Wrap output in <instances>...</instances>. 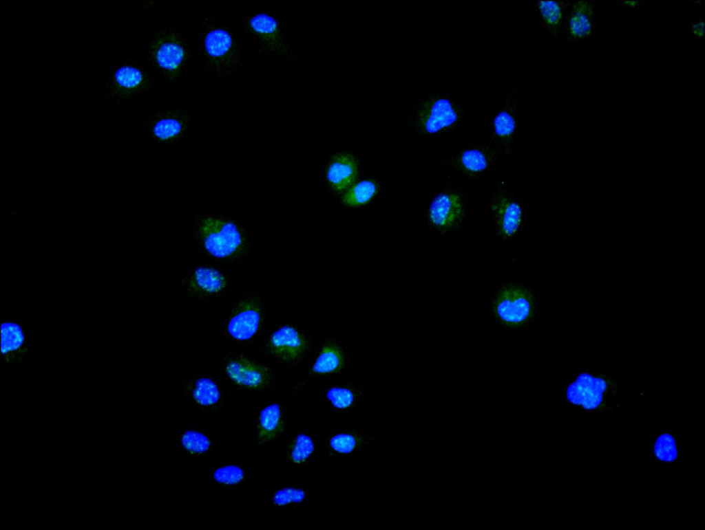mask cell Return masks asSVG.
I'll return each mask as SVG.
<instances>
[{
    "label": "cell",
    "mask_w": 705,
    "mask_h": 530,
    "mask_svg": "<svg viewBox=\"0 0 705 530\" xmlns=\"http://www.w3.org/2000/svg\"><path fill=\"white\" fill-rule=\"evenodd\" d=\"M190 239L207 257L241 263L250 254L253 241L240 221L219 211L194 216L188 222Z\"/></svg>",
    "instance_id": "6da1fadb"
},
{
    "label": "cell",
    "mask_w": 705,
    "mask_h": 530,
    "mask_svg": "<svg viewBox=\"0 0 705 530\" xmlns=\"http://www.w3.org/2000/svg\"><path fill=\"white\" fill-rule=\"evenodd\" d=\"M564 403L582 414L613 413L620 406L622 390L617 381L601 370L585 368L565 382Z\"/></svg>",
    "instance_id": "7a4b0ae2"
},
{
    "label": "cell",
    "mask_w": 705,
    "mask_h": 530,
    "mask_svg": "<svg viewBox=\"0 0 705 530\" xmlns=\"http://www.w3.org/2000/svg\"><path fill=\"white\" fill-rule=\"evenodd\" d=\"M199 53L204 71L219 78L235 74L244 66V47L232 29L214 17L200 18Z\"/></svg>",
    "instance_id": "3957f363"
},
{
    "label": "cell",
    "mask_w": 705,
    "mask_h": 530,
    "mask_svg": "<svg viewBox=\"0 0 705 530\" xmlns=\"http://www.w3.org/2000/svg\"><path fill=\"white\" fill-rule=\"evenodd\" d=\"M464 99L448 92H434L421 100L406 121L416 136L430 138L454 131L463 122Z\"/></svg>",
    "instance_id": "277c9868"
},
{
    "label": "cell",
    "mask_w": 705,
    "mask_h": 530,
    "mask_svg": "<svg viewBox=\"0 0 705 530\" xmlns=\"http://www.w3.org/2000/svg\"><path fill=\"white\" fill-rule=\"evenodd\" d=\"M146 59L158 74L178 85L191 55V45L173 25H160L151 30L143 48Z\"/></svg>",
    "instance_id": "5b68a950"
},
{
    "label": "cell",
    "mask_w": 705,
    "mask_h": 530,
    "mask_svg": "<svg viewBox=\"0 0 705 530\" xmlns=\"http://www.w3.org/2000/svg\"><path fill=\"white\" fill-rule=\"evenodd\" d=\"M470 212L467 190L460 184H447L430 200L423 221L430 230L445 235L465 229Z\"/></svg>",
    "instance_id": "8992f818"
},
{
    "label": "cell",
    "mask_w": 705,
    "mask_h": 530,
    "mask_svg": "<svg viewBox=\"0 0 705 530\" xmlns=\"http://www.w3.org/2000/svg\"><path fill=\"white\" fill-rule=\"evenodd\" d=\"M244 31L257 46L260 54L295 62L298 54L282 30V17L272 10H254L240 18Z\"/></svg>",
    "instance_id": "52a82bcc"
},
{
    "label": "cell",
    "mask_w": 705,
    "mask_h": 530,
    "mask_svg": "<svg viewBox=\"0 0 705 530\" xmlns=\"http://www.w3.org/2000/svg\"><path fill=\"white\" fill-rule=\"evenodd\" d=\"M536 312V297L531 288L522 282L503 284L490 303L492 317L508 330L525 327L532 320Z\"/></svg>",
    "instance_id": "ba28073f"
},
{
    "label": "cell",
    "mask_w": 705,
    "mask_h": 530,
    "mask_svg": "<svg viewBox=\"0 0 705 530\" xmlns=\"http://www.w3.org/2000/svg\"><path fill=\"white\" fill-rule=\"evenodd\" d=\"M265 324L264 299L260 292L249 291L236 298L229 308L224 331L227 339L245 345L261 334Z\"/></svg>",
    "instance_id": "9c48e42d"
},
{
    "label": "cell",
    "mask_w": 705,
    "mask_h": 530,
    "mask_svg": "<svg viewBox=\"0 0 705 530\" xmlns=\"http://www.w3.org/2000/svg\"><path fill=\"white\" fill-rule=\"evenodd\" d=\"M489 213L495 239L505 243L522 236L524 206L522 200L512 195L503 178L489 192Z\"/></svg>",
    "instance_id": "30bf717a"
},
{
    "label": "cell",
    "mask_w": 705,
    "mask_h": 530,
    "mask_svg": "<svg viewBox=\"0 0 705 530\" xmlns=\"http://www.w3.org/2000/svg\"><path fill=\"white\" fill-rule=\"evenodd\" d=\"M220 365L227 380L238 388L261 393L275 385L273 369L246 354L230 352L221 359Z\"/></svg>",
    "instance_id": "8fae6325"
},
{
    "label": "cell",
    "mask_w": 705,
    "mask_h": 530,
    "mask_svg": "<svg viewBox=\"0 0 705 530\" xmlns=\"http://www.w3.org/2000/svg\"><path fill=\"white\" fill-rule=\"evenodd\" d=\"M263 357L284 366H296L311 351L310 338L295 323H284L271 331L260 346Z\"/></svg>",
    "instance_id": "7c38bea8"
},
{
    "label": "cell",
    "mask_w": 705,
    "mask_h": 530,
    "mask_svg": "<svg viewBox=\"0 0 705 530\" xmlns=\"http://www.w3.org/2000/svg\"><path fill=\"white\" fill-rule=\"evenodd\" d=\"M157 89V81L145 67L133 60H125L112 71L102 95L105 99L118 103Z\"/></svg>",
    "instance_id": "4fadbf2b"
},
{
    "label": "cell",
    "mask_w": 705,
    "mask_h": 530,
    "mask_svg": "<svg viewBox=\"0 0 705 530\" xmlns=\"http://www.w3.org/2000/svg\"><path fill=\"white\" fill-rule=\"evenodd\" d=\"M231 283L230 274L222 266L197 264L187 267L179 284L189 298L207 302L224 295Z\"/></svg>",
    "instance_id": "5bb4252c"
},
{
    "label": "cell",
    "mask_w": 705,
    "mask_h": 530,
    "mask_svg": "<svg viewBox=\"0 0 705 530\" xmlns=\"http://www.w3.org/2000/svg\"><path fill=\"white\" fill-rule=\"evenodd\" d=\"M191 109L157 112L142 124L148 140L158 146L182 144L191 131Z\"/></svg>",
    "instance_id": "9a60e30c"
},
{
    "label": "cell",
    "mask_w": 705,
    "mask_h": 530,
    "mask_svg": "<svg viewBox=\"0 0 705 530\" xmlns=\"http://www.w3.org/2000/svg\"><path fill=\"white\" fill-rule=\"evenodd\" d=\"M518 87H516L508 94L503 106L490 118L489 144L503 158L514 156L515 136L520 124L518 115Z\"/></svg>",
    "instance_id": "2e32d148"
},
{
    "label": "cell",
    "mask_w": 705,
    "mask_h": 530,
    "mask_svg": "<svg viewBox=\"0 0 705 530\" xmlns=\"http://www.w3.org/2000/svg\"><path fill=\"white\" fill-rule=\"evenodd\" d=\"M499 153L490 145H466L454 153L441 157L440 162L469 180L487 174L498 163Z\"/></svg>",
    "instance_id": "e0dca14e"
},
{
    "label": "cell",
    "mask_w": 705,
    "mask_h": 530,
    "mask_svg": "<svg viewBox=\"0 0 705 530\" xmlns=\"http://www.w3.org/2000/svg\"><path fill=\"white\" fill-rule=\"evenodd\" d=\"M182 389L184 397L200 412L212 413L224 408L223 387L211 375H191L183 381Z\"/></svg>",
    "instance_id": "ac0fdd59"
},
{
    "label": "cell",
    "mask_w": 705,
    "mask_h": 530,
    "mask_svg": "<svg viewBox=\"0 0 705 530\" xmlns=\"http://www.w3.org/2000/svg\"><path fill=\"white\" fill-rule=\"evenodd\" d=\"M361 164L357 155L344 151L333 154L324 166L326 189L333 195H342L357 181Z\"/></svg>",
    "instance_id": "d6986e66"
},
{
    "label": "cell",
    "mask_w": 705,
    "mask_h": 530,
    "mask_svg": "<svg viewBox=\"0 0 705 530\" xmlns=\"http://www.w3.org/2000/svg\"><path fill=\"white\" fill-rule=\"evenodd\" d=\"M348 367L346 353L341 345L330 338L324 339L317 350L314 362L307 369V379L321 378L343 373Z\"/></svg>",
    "instance_id": "ffe728a7"
},
{
    "label": "cell",
    "mask_w": 705,
    "mask_h": 530,
    "mask_svg": "<svg viewBox=\"0 0 705 530\" xmlns=\"http://www.w3.org/2000/svg\"><path fill=\"white\" fill-rule=\"evenodd\" d=\"M286 426L285 415L280 403L271 401L263 406L257 420V447L273 443L284 434Z\"/></svg>",
    "instance_id": "44dd1931"
},
{
    "label": "cell",
    "mask_w": 705,
    "mask_h": 530,
    "mask_svg": "<svg viewBox=\"0 0 705 530\" xmlns=\"http://www.w3.org/2000/svg\"><path fill=\"white\" fill-rule=\"evenodd\" d=\"M363 382H341L331 384L324 390L326 404L337 415H347L356 408L364 394Z\"/></svg>",
    "instance_id": "7402d4cb"
},
{
    "label": "cell",
    "mask_w": 705,
    "mask_h": 530,
    "mask_svg": "<svg viewBox=\"0 0 705 530\" xmlns=\"http://www.w3.org/2000/svg\"><path fill=\"white\" fill-rule=\"evenodd\" d=\"M595 8L585 1L574 2L567 13L564 32L567 39L582 41L589 38L595 32Z\"/></svg>",
    "instance_id": "603a6c76"
},
{
    "label": "cell",
    "mask_w": 705,
    "mask_h": 530,
    "mask_svg": "<svg viewBox=\"0 0 705 530\" xmlns=\"http://www.w3.org/2000/svg\"><path fill=\"white\" fill-rule=\"evenodd\" d=\"M372 441L373 437L364 430L352 429L334 431L325 441L326 452L329 456H353Z\"/></svg>",
    "instance_id": "cb8c5ba5"
},
{
    "label": "cell",
    "mask_w": 705,
    "mask_h": 530,
    "mask_svg": "<svg viewBox=\"0 0 705 530\" xmlns=\"http://www.w3.org/2000/svg\"><path fill=\"white\" fill-rule=\"evenodd\" d=\"M315 452V441L313 434L304 430H295L288 439L282 456L287 463L302 465L312 463Z\"/></svg>",
    "instance_id": "d4e9b609"
},
{
    "label": "cell",
    "mask_w": 705,
    "mask_h": 530,
    "mask_svg": "<svg viewBox=\"0 0 705 530\" xmlns=\"http://www.w3.org/2000/svg\"><path fill=\"white\" fill-rule=\"evenodd\" d=\"M176 443L185 456H204L211 454L215 449L212 436L198 428H186L175 436Z\"/></svg>",
    "instance_id": "484cf974"
},
{
    "label": "cell",
    "mask_w": 705,
    "mask_h": 530,
    "mask_svg": "<svg viewBox=\"0 0 705 530\" xmlns=\"http://www.w3.org/2000/svg\"><path fill=\"white\" fill-rule=\"evenodd\" d=\"M569 3L564 1H534V8L548 33L557 36L564 32Z\"/></svg>",
    "instance_id": "4316f807"
},
{
    "label": "cell",
    "mask_w": 705,
    "mask_h": 530,
    "mask_svg": "<svg viewBox=\"0 0 705 530\" xmlns=\"http://www.w3.org/2000/svg\"><path fill=\"white\" fill-rule=\"evenodd\" d=\"M651 454L653 461L660 465L677 463L681 454L680 437L673 430L660 432L653 439Z\"/></svg>",
    "instance_id": "83f0119b"
},
{
    "label": "cell",
    "mask_w": 705,
    "mask_h": 530,
    "mask_svg": "<svg viewBox=\"0 0 705 530\" xmlns=\"http://www.w3.org/2000/svg\"><path fill=\"white\" fill-rule=\"evenodd\" d=\"M249 478L247 468L235 463H223L215 465L207 472V479L213 485L224 488H237L243 485Z\"/></svg>",
    "instance_id": "f1b7e54d"
},
{
    "label": "cell",
    "mask_w": 705,
    "mask_h": 530,
    "mask_svg": "<svg viewBox=\"0 0 705 530\" xmlns=\"http://www.w3.org/2000/svg\"><path fill=\"white\" fill-rule=\"evenodd\" d=\"M379 192V185L375 180H357L341 195V202L348 207H361L371 201Z\"/></svg>",
    "instance_id": "f546056e"
},
{
    "label": "cell",
    "mask_w": 705,
    "mask_h": 530,
    "mask_svg": "<svg viewBox=\"0 0 705 530\" xmlns=\"http://www.w3.org/2000/svg\"><path fill=\"white\" fill-rule=\"evenodd\" d=\"M307 498L305 488L294 483H286L273 489L271 503L280 509L294 508L304 504Z\"/></svg>",
    "instance_id": "4dcf8cb0"
},
{
    "label": "cell",
    "mask_w": 705,
    "mask_h": 530,
    "mask_svg": "<svg viewBox=\"0 0 705 530\" xmlns=\"http://www.w3.org/2000/svg\"><path fill=\"white\" fill-rule=\"evenodd\" d=\"M1 356L22 348L24 333L21 327L12 322L1 323Z\"/></svg>",
    "instance_id": "1f68e13d"
},
{
    "label": "cell",
    "mask_w": 705,
    "mask_h": 530,
    "mask_svg": "<svg viewBox=\"0 0 705 530\" xmlns=\"http://www.w3.org/2000/svg\"><path fill=\"white\" fill-rule=\"evenodd\" d=\"M691 34L695 38L701 39L704 37V21L698 19L691 27Z\"/></svg>",
    "instance_id": "d6a6232c"
},
{
    "label": "cell",
    "mask_w": 705,
    "mask_h": 530,
    "mask_svg": "<svg viewBox=\"0 0 705 530\" xmlns=\"http://www.w3.org/2000/svg\"><path fill=\"white\" fill-rule=\"evenodd\" d=\"M622 5L629 8H636L642 5L640 1H623Z\"/></svg>",
    "instance_id": "836d02e7"
}]
</instances>
